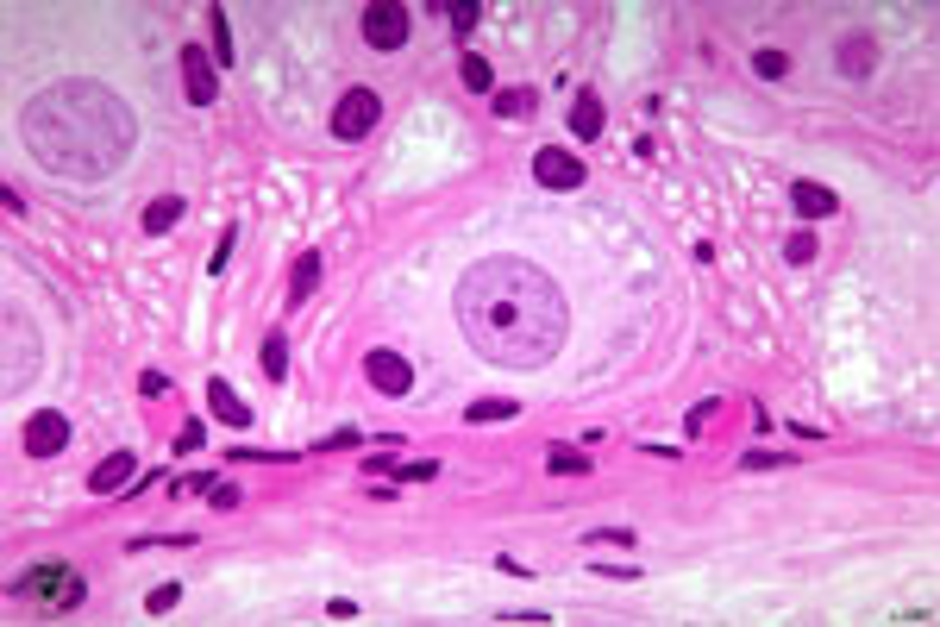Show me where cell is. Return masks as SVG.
<instances>
[{"label":"cell","instance_id":"obj_1","mask_svg":"<svg viewBox=\"0 0 940 627\" xmlns=\"http://www.w3.org/2000/svg\"><path fill=\"white\" fill-rule=\"evenodd\" d=\"M458 327L470 339V352L496 370H539L564 352L571 333V308L564 289L527 258H483L458 276L452 289Z\"/></svg>","mask_w":940,"mask_h":627},{"label":"cell","instance_id":"obj_2","mask_svg":"<svg viewBox=\"0 0 940 627\" xmlns=\"http://www.w3.org/2000/svg\"><path fill=\"white\" fill-rule=\"evenodd\" d=\"M19 138H26L32 164H44L63 182H107L138 145V113L94 76H63L44 82L19 107Z\"/></svg>","mask_w":940,"mask_h":627},{"label":"cell","instance_id":"obj_3","mask_svg":"<svg viewBox=\"0 0 940 627\" xmlns=\"http://www.w3.org/2000/svg\"><path fill=\"white\" fill-rule=\"evenodd\" d=\"M82 596H88L82 571L63 565V559H38L32 571L13 577V602H26L38 615H69V609H82Z\"/></svg>","mask_w":940,"mask_h":627},{"label":"cell","instance_id":"obj_4","mask_svg":"<svg viewBox=\"0 0 940 627\" xmlns=\"http://www.w3.org/2000/svg\"><path fill=\"white\" fill-rule=\"evenodd\" d=\"M376 120H383V101H376V88H345L339 107H333V138L358 145V138L376 132Z\"/></svg>","mask_w":940,"mask_h":627},{"label":"cell","instance_id":"obj_5","mask_svg":"<svg viewBox=\"0 0 940 627\" xmlns=\"http://www.w3.org/2000/svg\"><path fill=\"white\" fill-rule=\"evenodd\" d=\"M414 32V13L402 7V0H376V7L364 13V44L370 51H402Z\"/></svg>","mask_w":940,"mask_h":627},{"label":"cell","instance_id":"obj_6","mask_svg":"<svg viewBox=\"0 0 940 627\" xmlns=\"http://www.w3.org/2000/svg\"><path fill=\"white\" fill-rule=\"evenodd\" d=\"M583 176H590V164H583L577 151H564V145L533 151V182L539 189H583Z\"/></svg>","mask_w":940,"mask_h":627},{"label":"cell","instance_id":"obj_7","mask_svg":"<svg viewBox=\"0 0 940 627\" xmlns=\"http://www.w3.org/2000/svg\"><path fill=\"white\" fill-rule=\"evenodd\" d=\"M182 95L195 101V107H214L220 101V69H214V57H207L201 44H182Z\"/></svg>","mask_w":940,"mask_h":627},{"label":"cell","instance_id":"obj_8","mask_svg":"<svg viewBox=\"0 0 940 627\" xmlns=\"http://www.w3.org/2000/svg\"><path fill=\"white\" fill-rule=\"evenodd\" d=\"M364 377H370L376 396H408L414 389V364L402 352H389V345H376V352L364 358Z\"/></svg>","mask_w":940,"mask_h":627},{"label":"cell","instance_id":"obj_9","mask_svg":"<svg viewBox=\"0 0 940 627\" xmlns=\"http://www.w3.org/2000/svg\"><path fill=\"white\" fill-rule=\"evenodd\" d=\"M19 446H26V458H57V452H69V414H57V408L32 414L26 433H19Z\"/></svg>","mask_w":940,"mask_h":627},{"label":"cell","instance_id":"obj_10","mask_svg":"<svg viewBox=\"0 0 940 627\" xmlns=\"http://www.w3.org/2000/svg\"><path fill=\"white\" fill-rule=\"evenodd\" d=\"M564 120H571V132H577V138H602V126H608L602 95H596V88H577V95H571V113H564Z\"/></svg>","mask_w":940,"mask_h":627},{"label":"cell","instance_id":"obj_11","mask_svg":"<svg viewBox=\"0 0 940 627\" xmlns=\"http://www.w3.org/2000/svg\"><path fill=\"white\" fill-rule=\"evenodd\" d=\"M132 464H138L132 452H107V458L88 471V490H94V496H113V490H126V483H132Z\"/></svg>","mask_w":940,"mask_h":627},{"label":"cell","instance_id":"obj_12","mask_svg":"<svg viewBox=\"0 0 940 627\" xmlns=\"http://www.w3.org/2000/svg\"><path fill=\"white\" fill-rule=\"evenodd\" d=\"M790 207L803 220H828V214H840V195L821 189V182H790Z\"/></svg>","mask_w":940,"mask_h":627},{"label":"cell","instance_id":"obj_13","mask_svg":"<svg viewBox=\"0 0 940 627\" xmlns=\"http://www.w3.org/2000/svg\"><path fill=\"white\" fill-rule=\"evenodd\" d=\"M840 69L853 82H865L878 69V44H872V32H853V38H840Z\"/></svg>","mask_w":940,"mask_h":627},{"label":"cell","instance_id":"obj_14","mask_svg":"<svg viewBox=\"0 0 940 627\" xmlns=\"http://www.w3.org/2000/svg\"><path fill=\"white\" fill-rule=\"evenodd\" d=\"M207 408H214L226 427H251V421H257V414H251V408L239 402V389H232L226 377H214V383H207Z\"/></svg>","mask_w":940,"mask_h":627},{"label":"cell","instance_id":"obj_15","mask_svg":"<svg viewBox=\"0 0 940 627\" xmlns=\"http://www.w3.org/2000/svg\"><path fill=\"white\" fill-rule=\"evenodd\" d=\"M514 414H521V402H508V396H477L464 408V421L470 427H496V421H514Z\"/></svg>","mask_w":940,"mask_h":627},{"label":"cell","instance_id":"obj_16","mask_svg":"<svg viewBox=\"0 0 940 627\" xmlns=\"http://www.w3.org/2000/svg\"><path fill=\"white\" fill-rule=\"evenodd\" d=\"M320 270H326V258H320V251H301V258H295V283H289V301H295V308H301V301L314 295Z\"/></svg>","mask_w":940,"mask_h":627},{"label":"cell","instance_id":"obj_17","mask_svg":"<svg viewBox=\"0 0 940 627\" xmlns=\"http://www.w3.org/2000/svg\"><path fill=\"white\" fill-rule=\"evenodd\" d=\"M370 471H383L395 483H433L439 477V464L433 458H420V464H395V458H370Z\"/></svg>","mask_w":940,"mask_h":627},{"label":"cell","instance_id":"obj_18","mask_svg":"<svg viewBox=\"0 0 940 627\" xmlns=\"http://www.w3.org/2000/svg\"><path fill=\"white\" fill-rule=\"evenodd\" d=\"M257 370H264L270 383L289 377V339H282V333H270V339H264V352H257Z\"/></svg>","mask_w":940,"mask_h":627},{"label":"cell","instance_id":"obj_19","mask_svg":"<svg viewBox=\"0 0 940 627\" xmlns=\"http://www.w3.org/2000/svg\"><path fill=\"white\" fill-rule=\"evenodd\" d=\"M489 101H496V113H502V120H527V113L539 107V95H533V88H496Z\"/></svg>","mask_w":940,"mask_h":627},{"label":"cell","instance_id":"obj_20","mask_svg":"<svg viewBox=\"0 0 940 627\" xmlns=\"http://www.w3.org/2000/svg\"><path fill=\"white\" fill-rule=\"evenodd\" d=\"M458 82L470 88V95H496V69H489V63L477 57V51H470V57L458 63Z\"/></svg>","mask_w":940,"mask_h":627},{"label":"cell","instance_id":"obj_21","mask_svg":"<svg viewBox=\"0 0 940 627\" xmlns=\"http://www.w3.org/2000/svg\"><path fill=\"white\" fill-rule=\"evenodd\" d=\"M182 214H188V207H182V195H157V201L145 207V232H170Z\"/></svg>","mask_w":940,"mask_h":627},{"label":"cell","instance_id":"obj_22","mask_svg":"<svg viewBox=\"0 0 940 627\" xmlns=\"http://www.w3.org/2000/svg\"><path fill=\"white\" fill-rule=\"evenodd\" d=\"M546 471L552 477H583V471H590V458L571 452V446H546Z\"/></svg>","mask_w":940,"mask_h":627},{"label":"cell","instance_id":"obj_23","mask_svg":"<svg viewBox=\"0 0 940 627\" xmlns=\"http://www.w3.org/2000/svg\"><path fill=\"white\" fill-rule=\"evenodd\" d=\"M207 26H214V57H220V69L232 63V32H226V13L220 7H207Z\"/></svg>","mask_w":940,"mask_h":627},{"label":"cell","instance_id":"obj_24","mask_svg":"<svg viewBox=\"0 0 940 627\" xmlns=\"http://www.w3.org/2000/svg\"><path fill=\"white\" fill-rule=\"evenodd\" d=\"M176 602H182V584H157V590L145 596V609H151V615H170Z\"/></svg>","mask_w":940,"mask_h":627},{"label":"cell","instance_id":"obj_25","mask_svg":"<svg viewBox=\"0 0 940 627\" xmlns=\"http://www.w3.org/2000/svg\"><path fill=\"white\" fill-rule=\"evenodd\" d=\"M752 69H759L765 82H778L784 69H790V57H784V51H759V57H752Z\"/></svg>","mask_w":940,"mask_h":627},{"label":"cell","instance_id":"obj_26","mask_svg":"<svg viewBox=\"0 0 940 627\" xmlns=\"http://www.w3.org/2000/svg\"><path fill=\"white\" fill-rule=\"evenodd\" d=\"M784 258H790V264H809V258H815V239H809V232H790Z\"/></svg>","mask_w":940,"mask_h":627},{"label":"cell","instance_id":"obj_27","mask_svg":"<svg viewBox=\"0 0 940 627\" xmlns=\"http://www.w3.org/2000/svg\"><path fill=\"white\" fill-rule=\"evenodd\" d=\"M477 19H483V7H477V0H458V7H452V26H458V32H470Z\"/></svg>","mask_w":940,"mask_h":627},{"label":"cell","instance_id":"obj_28","mask_svg":"<svg viewBox=\"0 0 940 627\" xmlns=\"http://www.w3.org/2000/svg\"><path fill=\"white\" fill-rule=\"evenodd\" d=\"M207 502L214 508H239V490H232V483H207Z\"/></svg>","mask_w":940,"mask_h":627},{"label":"cell","instance_id":"obj_29","mask_svg":"<svg viewBox=\"0 0 940 627\" xmlns=\"http://www.w3.org/2000/svg\"><path fill=\"white\" fill-rule=\"evenodd\" d=\"M232 239H239V226H226V239L214 245V264H207V270H214V276H220V270H226V258H232Z\"/></svg>","mask_w":940,"mask_h":627},{"label":"cell","instance_id":"obj_30","mask_svg":"<svg viewBox=\"0 0 940 627\" xmlns=\"http://www.w3.org/2000/svg\"><path fill=\"white\" fill-rule=\"evenodd\" d=\"M163 389H170V377H163V370H145V377H138V396H163Z\"/></svg>","mask_w":940,"mask_h":627},{"label":"cell","instance_id":"obj_31","mask_svg":"<svg viewBox=\"0 0 940 627\" xmlns=\"http://www.w3.org/2000/svg\"><path fill=\"white\" fill-rule=\"evenodd\" d=\"M201 439H207V433H201V421H188V427H182V439H176V452H195Z\"/></svg>","mask_w":940,"mask_h":627},{"label":"cell","instance_id":"obj_32","mask_svg":"<svg viewBox=\"0 0 940 627\" xmlns=\"http://www.w3.org/2000/svg\"><path fill=\"white\" fill-rule=\"evenodd\" d=\"M746 464H752V471H771V464H790V458L784 452H746Z\"/></svg>","mask_w":940,"mask_h":627},{"label":"cell","instance_id":"obj_33","mask_svg":"<svg viewBox=\"0 0 940 627\" xmlns=\"http://www.w3.org/2000/svg\"><path fill=\"white\" fill-rule=\"evenodd\" d=\"M709 414H715V402H696V408H690V433L709 427Z\"/></svg>","mask_w":940,"mask_h":627}]
</instances>
